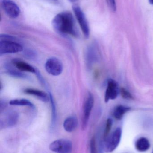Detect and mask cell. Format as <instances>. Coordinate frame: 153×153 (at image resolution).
<instances>
[{"label": "cell", "mask_w": 153, "mask_h": 153, "mask_svg": "<svg viewBox=\"0 0 153 153\" xmlns=\"http://www.w3.org/2000/svg\"><path fill=\"white\" fill-rule=\"evenodd\" d=\"M70 1L72 2H74L76 0H69Z\"/></svg>", "instance_id": "obj_25"}, {"label": "cell", "mask_w": 153, "mask_h": 153, "mask_svg": "<svg viewBox=\"0 0 153 153\" xmlns=\"http://www.w3.org/2000/svg\"><path fill=\"white\" fill-rule=\"evenodd\" d=\"M120 93L121 96L124 99L127 100H133L134 99L132 94L129 92V91L124 88H121L120 89Z\"/></svg>", "instance_id": "obj_20"}, {"label": "cell", "mask_w": 153, "mask_h": 153, "mask_svg": "<svg viewBox=\"0 0 153 153\" xmlns=\"http://www.w3.org/2000/svg\"><path fill=\"white\" fill-rule=\"evenodd\" d=\"M149 2L150 4L153 5V0H149Z\"/></svg>", "instance_id": "obj_24"}, {"label": "cell", "mask_w": 153, "mask_h": 153, "mask_svg": "<svg viewBox=\"0 0 153 153\" xmlns=\"http://www.w3.org/2000/svg\"><path fill=\"white\" fill-rule=\"evenodd\" d=\"M112 123H113L112 120L110 118L108 119L107 121V123H106V128H105V132H104V137L105 138L107 137L108 134L111 129Z\"/></svg>", "instance_id": "obj_21"}, {"label": "cell", "mask_w": 153, "mask_h": 153, "mask_svg": "<svg viewBox=\"0 0 153 153\" xmlns=\"http://www.w3.org/2000/svg\"><path fill=\"white\" fill-rule=\"evenodd\" d=\"M5 69L6 70V73L10 76L17 77V78H21V79H29V76L27 74L23 73L19 70L17 71V70L13 69L10 65H6Z\"/></svg>", "instance_id": "obj_15"}, {"label": "cell", "mask_w": 153, "mask_h": 153, "mask_svg": "<svg viewBox=\"0 0 153 153\" xmlns=\"http://www.w3.org/2000/svg\"><path fill=\"white\" fill-rule=\"evenodd\" d=\"M94 105V98L90 92H89L87 99L84 103L83 114L82 119V129H84L87 126L92 110Z\"/></svg>", "instance_id": "obj_8"}, {"label": "cell", "mask_w": 153, "mask_h": 153, "mask_svg": "<svg viewBox=\"0 0 153 153\" xmlns=\"http://www.w3.org/2000/svg\"><path fill=\"white\" fill-rule=\"evenodd\" d=\"M52 24L54 29L59 34L78 36L74 19L69 12H63L57 14L52 20Z\"/></svg>", "instance_id": "obj_1"}, {"label": "cell", "mask_w": 153, "mask_h": 153, "mask_svg": "<svg viewBox=\"0 0 153 153\" xmlns=\"http://www.w3.org/2000/svg\"><path fill=\"white\" fill-rule=\"evenodd\" d=\"M131 109L129 107L123 105H118L114 108L113 116L117 120H121L124 115Z\"/></svg>", "instance_id": "obj_17"}, {"label": "cell", "mask_w": 153, "mask_h": 153, "mask_svg": "<svg viewBox=\"0 0 153 153\" xmlns=\"http://www.w3.org/2000/svg\"><path fill=\"white\" fill-rule=\"evenodd\" d=\"M49 100L50 101L51 103V108H52V120H51V126L54 127L55 125L57 120V111L56 108L55 104L54 101V100L53 96L52 94L49 92Z\"/></svg>", "instance_id": "obj_19"}, {"label": "cell", "mask_w": 153, "mask_h": 153, "mask_svg": "<svg viewBox=\"0 0 153 153\" xmlns=\"http://www.w3.org/2000/svg\"><path fill=\"white\" fill-rule=\"evenodd\" d=\"M121 136L122 130L118 128L109 136L105 138L104 147L107 152H111L117 148L121 140Z\"/></svg>", "instance_id": "obj_3"}, {"label": "cell", "mask_w": 153, "mask_h": 153, "mask_svg": "<svg viewBox=\"0 0 153 153\" xmlns=\"http://www.w3.org/2000/svg\"><path fill=\"white\" fill-rule=\"evenodd\" d=\"M23 50L22 45L16 41L15 38L9 35L0 36V55L19 53Z\"/></svg>", "instance_id": "obj_2"}, {"label": "cell", "mask_w": 153, "mask_h": 153, "mask_svg": "<svg viewBox=\"0 0 153 153\" xmlns=\"http://www.w3.org/2000/svg\"><path fill=\"white\" fill-rule=\"evenodd\" d=\"M1 6L4 12L10 18L15 19L19 17L20 10L18 5L11 0H2Z\"/></svg>", "instance_id": "obj_9"}, {"label": "cell", "mask_w": 153, "mask_h": 153, "mask_svg": "<svg viewBox=\"0 0 153 153\" xmlns=\"http://www.w3.org/2000/svg\"><path fill=\"white\" fill-rule=\"evenodd\" d=\"M120 90L119 88L118 83L112 79H109L105 95V101L107 102L110 100H113L118 97Z\"/></svg>", "instance_id": "obj_10"}, {"label": "cell", "mask_w": 153, "mask_h": 153, "mask_svg": "<svg viewBox=\"0 0 153 153\" xmlns=\"http://www.w3.org/2000/svg\"><path fill=\"white\" fill-rule=\"evenodd\" d=\"M49 149L56 153H70L72 152V143L66 139H58L52 142L49 146Z\"/></svg>", "instance_id": "obj_7"}, {"label": "cell", "mask_w": 153, "mask_h": 153, "mask_svg": "<svg viewBox=\"0 0 153 153\" xmlns=\"http://www.w3.org/2000/svg\"><path fill=\"white\" fill-rule=\"evenodd\" d=\"M23 91L25 94L37 97L39 100L44 102H47L49 100V95H48L46 93L40 90L33 88H27Z\"/></svg>", "instance_id": "obj_12"}, {"label": "cell", "mask_w": 153, "mask_h": 153, "mask_svg": "<svg viewBox=\"0 0 153 153\" xmlns=\"http://www.w3.org/2000/svg\"></svg>", "instance_id": "obj_26"}, {"label": "cell", "mask_w": 153, "mask_h": 153, "mask_svg": "<svg viewBox=\"0 0 153 153\" xmlns=\"http://www.w3.org/2000/svg\"><path fill=\"white\" fill-rule=\"evenodd\" d=\"M108 2L111 10L113 11H116V0H108Z\"/></svg>", "instance_id": "obj_23"}, {"label": "cell", "mask_w": 153, "mask_h": 153, "mask_svg": "<svg viewBox=\"0 0 153 153\" xmlns=\"http://www.w3.org/2000/svg\"><path fill=\"white\" fill-rule=\"evenodd\" d=\"M135 146L137 151L141 152H146L150 148V142L147 138L141 137L137 141Z\"/></svg>", "instance_id": "obj_16"}, {"label": "cell", "mask_w": 153, "mask_h": 153, "mask_svg": "<svg viewBox=\"0 0 153 153\" xmlns=\"http://www.w3.org/2000/svg\"><path fill=\"white\" fill-rule=\"evenodd\" d=\"M45 69L50 75L57 76L63 72V65L62 62L59 59L52 57L47 60L45 64Z\"/></svg>", "instance_id": "obj_4"}, {"label": "cell", "mask_w": 153, "mask_h": 153, "mask_svg": "<svg viewBox=\"0 0 153 153\" xmlns=\"http://www.w3.org/2000/svg\"><path fill=\"white\" fill-rule=\"evenodd\" d=\"M78 122L77 118L75 117H70L67 118L63 122V128L66 132L71 133L74 131L77 126Z\"/></svg>", "instance_id": "obj_13"}, {"label": "cell", "mask_w": 153, "mask_h": 153, "mask_svg": "<svg viewBox=\"0 0 153 153\" xmlns=\"http://www.w3.org/2000/svg\"><path fill=\"white\" fill-rule=\"evenodd\" d=\"M9 104L13 106H28L32 108H35L33 103L28 100L26 99H15L10 101Z\"/></svg>", "instance_id": "obj_18"}, {"label": "cell", "mask_w": 153, "mask_h": 153, "mask_svg": "<svg viewBox=\"0 0 153 153\" xmlns=\"http://www.w3.org/2000/svg\"><path fill=\"white\" fill-rule=\"evenodd\" d=\"M96 48L90 46L88 48L86 54V61L89 66H91L93 63L97 62L98 59V53Z\"/></svg>", "instance_id": "obj_14"}, {"label": "cell", "mask_w": 153, "mask_h": 153, "mask_svg": "<svg viewBox=\"0 0 153 153\" xmlns=\"http://www.w3.org/2000/svg\"><path fill=\"white\" fill-rule=\"evenodd\" d=\"M12 63L15 68L21 71L34 74L37 73V70L28 63L17 59L13 60Z\"/></svg>", "instance_id": "obj_11"}, {"label": "cell", "mask_w": 153, "mask_h": 153, "mask_svg": "<svg viewBox=\"0 0 153 153\" xmlns=\"http://www.w3.org/2000/svg\"><path fill=\"white\" fill-rule=\"evenodd\" d=\"M19 118V113L15 111H10L4 113L0 119V128L4 129L14 126Z\"/></svg>", "instance_id": "obj_6"}, {"label": "cell", "mask_w": 153, "mask_h": 153, "mask_svg": "<svg viewBox=\"0 0 153 153\" xmlns=\"http://www.w3.org/2000/svg\"><path fill=\"white\" fill-rule=\"evenodd\" d=\"M72 9L84 37L88 38L90 36V29L85 14L81 9L77 5L73 6Z\"/></svg>", "instance_id": "obj_5"}, {"label": "cell", "mask_w": 153, "mask_h": 153, "mask_svg": "<svg viewBox=\"0 0 153 153\" xmlns=\"http://www.w3.org/2000/svg\"><path fill=\"white\" fill-rule=\"evenodd\" d=\"M90 153H97L96 141L94 137L91 139L90 142Z\"/></svg>", "instance_id": "obj_22"}]
</instances>
